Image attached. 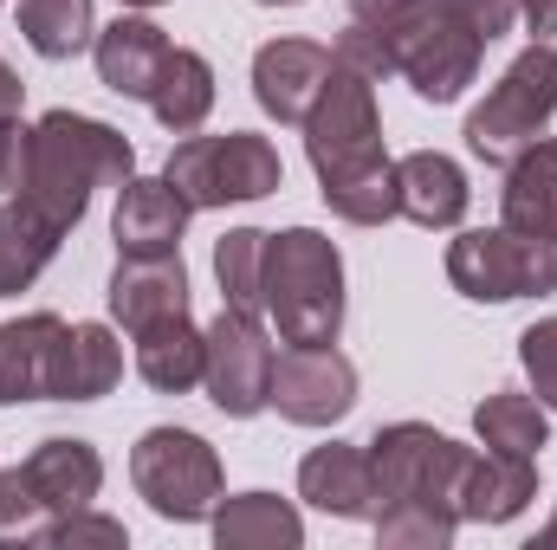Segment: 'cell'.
I'll list each match as a JSON object with an SVG mask.
<instances>
[{
    "label": "cell",
    "mask_w": 557,
    "mask_h": 550,
    "mask_svg": "<svg viewBox=\"0 0 557 550\" xmlns=\"http://www.w3.org/2000/svg\"><path fill=\"white\" fill-rule=\"evenodd\" d=\"M331 59L363 78L403 72L421 104H454L480 78L486 33L460 0H350Z\"/></svg>",
    "instance_id": "1"
},
{
    "label": "cell",
    "mask_w": 557,
    "mask_h": 550,
    "mask_svg": "<svg viewBox=\"0 0 557 550\" xmlns=\"http://www.w3.org/2000/svg\"><path fill=\"white\" fill-rule=\"evenodd\" d=\"M305 155L318 168V195L350 227H383L403 214L396 162L383 155V117H376V78L331 59V78L318 104L305 111Z\"/></svg>",
    "instance_id": "2"
},
{
    "label": "cell",
    "mask_w": 557,
    "mask_h": 550,
    "mask_svg": "<svg viewBox=\"0 0 557 550\" xmlns=\"http://www.w3.org/2000/svg\"><path fill=\"white\" fill-rule=\"evenodd\" d=\"M370 473H376V538L383 545H421L447 550L460 532V473H467V447L421 427V421H396L383 427L370 447Z\"/></svg>",
    "instance_id": "3"
},
{
    "label": "cell",
    "mask_w": 557,
    "mask_h": 550,
    "mask_svg": "<svg viewBox=\"0 0 557 550\" xmlns=\"http://www.w3.org/2000/svg\"><path fill=\"white\" fill-rule=\"evenodd\" d=\"M137 175V149L124 130L98 124V117H78V111H46L33 124V168H26V188L20 201H33L52 227H78L91 195L98 188H124Z\"/></svg>",
    "instance_id": "4"
},
{
    "label": "cell",
    "mask_w": 557,
    "mask_h": 550,
    "mask_svg": "<svg viewBox=\"0 0 557 550\" xmlns=\"http://www.w3.org/2000/svg\"><path fill=\"white\" fill-rule=\"evenodd\" d=\"M267 317L278 343H337L344 330V260L318 227L267 234V278H260Z\"/></svg>",
    "instance_id": "5"
},
{
    "label": "cell",
    "mask_w": 557,
    "mask_h": 550,
    "mask_svg": "<svg viewBox=\"0 0 557 550\" xmlns=\"http://www.w3.org/2000/svg\"><path fill=\"white\" fill-rule=\"evenodd\" d=\"M557 117V46L552 39H532L506 72L499 85L486 91V104L467 117V149L493 168H506L519 149L545 137V124Z\"/></svg>",
    "instance_id": "6"
},
{
    "label": "cell",
    "mask_w": 557,
    "mask_h": 550,
    "mask_svg": "<svg viewBox=\"0 0 557 550\" xmlns=\"http://www.w3.org/2000/svg\"><path fill=\"white\" fill-rule=\"evenodd\" d=\"M162 182L188 208H227V201H267L285 182V162L267 137L227 130V137H182L169 149Z\"/></svg>",
    "instance_id": "7"
},
{
    "label": "cell",
    "mask_w": 557,
    "mask_h": 550,
    "mask_svg": "<svg viewBox=\"0 0 557 550\" xmlns=\"http://www.w3.org/2000/svg\"><path fill=\"white\" fill-rule=\"evenodd\" d=\"M131 479L156 518L201 525L221 505V460L195 427H149L131 453Z\"/></svg>",
    "instance_id": "8"
},
{
    "label": "cell",
    "mask_w": 557,
    "mask_h": 550,
    "mask_svg": "<svg viewBox=\"0 0 557 550\" xmlns=\"http://www.w3.org/2000/svg\"><path fill=\"white\" fill-rule=\"evenodd\" d=\"M447 278L473 304H512L557 291V240H532L512 227H480L447 247Z\"/></svg>",
    "instance_id": "9"
},
{
    "label": "cell",
    "mask_w": 557,
    "mask_h": 550,
    "mask_svg": "<svg viewBox=\"0 0 557 550\" xmlns=\"http://www.w3.org/2000/svg\"><path fill=\"white\" fill-rule=\"evenodd\" d=\"M208 337V363H201V389L227 421H253L260 409H273V343L260 330L253 311L221 304V317L201 330Z\"/></svg>",
    "instance_id": "10"
},
{
    "label": "cell",
    "mask_w": 557,
    "mask_h": 550,
    "mask_svg": "<svg viewBox=\"0 0 557 550\" xmlns=\"http://www.w3.org/2000/svg\"><path fill=\"white\" fill-rule=\"evenodd\" d=\"M273 409L292 427H337L357 409V363L331 343H285L273 357Z\"/></svg>",
    "instance_id": "11"
},
{
    "label": "cell",
    "mask_w": 557,
    "mask_h": 550,
    "mask_svg": "<svg viewBox=\"0 0 557 550\" xmlns=\"http://www.w3.org/2000/svg\"><path fill=\"white\" fill-rule=\"evenodd\" d=\"M188 201L162 182V175H131L117 188V214H111V240L124 260H162L182 253V227H188Z\"/></svg>",
    "instance_id": "12"
},
{
    "label": "cell",
    "mask_w": 557,
    "mask_h": 550,
    "mask_svg": "<svg viewBox=\"0 0 557 550\" xmlns=\"http://www.w3.org/2000/svg\"><path fill=\"white\" fill-rule=\"evenodd\" d=\"M324 78H331V52L318 39H267L253 52V98L278 124H305Z\"/></svg>",
    "instance_id": "13"
},
{
    "label": "cell",
    "mask_w": 557,
    "mask_h": 550,
    "mask_svg": "<svg viewBox=\"0 0 557 550\" xmlns=\"http://www.w3.org/2000/svg\"><path fill=\"white\" fill-rule=\"evenodd\" d=\"M124 383V343L104 324H65L46 370V402H98Z\"/></svg>",
    "instance_id": "14"
},
{
    "label": "cell",
    "mask_w": 557,
    "mask_h": 550,
    "mask_svg": "<svg viewBox=\"0 0 557 550\" xmlns=\"http://www.w3.org/2000/svg\"><path fill=\"white\" fill-rule=\"evenodd\" d=\"M532 499H539V460H525V453H493V447L467 460L460 492H454L460 518H473V525H512Z\"/></svg>",
    "instance_id": "15"
},
{
    "label": "cell",
    "mask_w": 557,
    "mask_h": 550,
    "mask_svg": "<svg viewBox=\"0 0 557 550\" xmlns=\"http://www.w3.org/2000/svg\"><path fill=\"white\" fill-rule=\"evenodd\" d=\"M111 317L137 337L162 317H182L188 311V273H182V253H162V260H124L117 253V273H111Z\"/></svg>",
    "instance_id": "16"
},
{
    "label": "cell",
    "mask_w": 557,
    "mask_h": 550,
    "mask_svg": "<svg viewBox=\"0 0 557 550\" xmlns=\"http://www.w3.org/2000/svg\"><path fill=\"white\" fill-rule=\"evenodd\" d=\"M20 473H26V486L39 492V505H46L52 518L85 512V505L98 499V486H104V460H98V447H91V440H65V434L39 440V447L20 460Z\"/></svg>",
    "instance_id": "17"
},
{
    "label": "cell",
    "mask_w": 557,
    "mask_h": 550,
    "mask_svg": "<svg viewBox=\"0 0 557 550\" xmlns=\"http://www.w3.org/2000/svg\"><path fill=\"white\" fill-rule=\"evenodd\" d=\"M298 499L331 512V518H376V473H370V453L363 447H311L305 466H298Z\"/></svg>",
    "instance_id": "18"
},
{
    "label": "cell",
    "mask_w": 557,
    "mask_h": 550,
    "mask_svg": "<svg viewBox=\"0 0 557 550\" xmlns=\"http://www.w3.org/2000/svg\"><path fill=\"white\" fill-rule=\"evenodd\" d=\"M169 52H175V46H169L162 26H149V20H111V26L91 39L98 85L117 91V98H137V104H149V91H156Z\"/></svg>",
    "instance_id": "19"
},
{
    "label": "cell",
    "mask_w": 557,
    "mask_h": 550,
    "mask_svg": "<svg viewBox=\"0 0 557 550\" xmlns=\"http://www.w3.org/2000/svg\"><path fill=\"white\" fill-rule=\"evenodd\" d=\"M499 227L557 240V137H539L506 162V188H499Z\"/></svg>",
    "instance_id": "20"
},
{
    "label": "cell",
    "mask_w": 557,
    "mask_h": 550,
    "mask_svg": "<svg viewBox=\"0 0 557 550\" xmlns=\"http://www.w3.org/2000/svg\"><path fill=\"white\" fill-rule=\"evenodd\" d=\"M396 195H403V214L416 221V227H460V214H467V175H460V162L454 155H441V149H416V155H403L396 162Z\"/></svg>",
    "instance_id": "21"
},
{
    "label": "cell",
    "mask_w": 557,
    "mask_h": 550,
    "mask_svg": "<svg viewBox=\"0 0 557 550\" xmlns=\"http://www.w3.org/2000/svg\"><path fill=\"white\" fill-rule=\"evenodd\" d=\"M59 330H65V317H52V311L0 324V409L7 402H46V370H52Z\"/></svg>",
    "instance_id": "22"
},
{
    "label": "cell",
    "mask_w": 557,
    "mask_h": 550,
    "mask_svg": "<svg viewBox=\"0 0 557 550\" xmlns=\"http://www.w3.org/2000/svg\"><path fill=\"white\" fill-rule=\"evenodd\" d=\"M201 363H208V337L188 324V311L137 330V376L156 396H188L201 383Z\"/></svg>",
    "instance_id": "23"
},
{
    "label": "cell",
    "mask_w": 557,
    "mask_h": 550,
    "mask_svg": "<svg viewBox=\"0 0 557 550\" xmlns=\"http://www.w3.org/2000/svg\"><path fill=\"white\" fill-rule=\"evenodd\" d=\"M214 545L221 550H298L305 545V518L273 499V492H240L227 505H214Z\"/></svg>",
    "instance_id": "24"
},
{
    "label": "cell",
    "mask_w": 557,
    "mask_h": 550,
    "mask_svg": "<svg viewBox=\"0 0 557 550\" xmlns=\"http://www.w3.org/2000/svg\"><path fill=\"white\" fill-rule=\"evenodd\" d=\"M149 111H156V124L169 137H195L208 124V111H214V65L201 52L175 46L169 65H162V78H156V91H149Z\"/></svg>",
    "instance_id": "25"
},
{
    "label": "cell",
    "mask_w": 557,
    "mask_h": 550,
    "mask_svg": "<svg viewBox=\"0 0 557 550\" xmlns=\"http://www.w3.org/2000/svg\"><path fill=\"white\" fill-rule=\"evenodd\" d=\"M59 240H65V227H52L33 201H7L0 208V298L26 291L33 278L46 273Z\"/></svg>",
    "instance_id": "26"
},
{
    "label": "cell",
    "mask_w": 557,
    "mask_h": 550,
    "mask_svg": "<svg viewBox=\"0 0 557 550\" xmlns=\"http://www.w3.org/2000/svg\"><path fill=\"white\" fill-rule=\"evenodd\" d=\"M473 434H480L493 453H525V460H539V453L552 447L545 402H532V396H512V389H499V396H486V402L473 409Z\"/></svg>",
    "instance_id": "27"
},
{
    "label": "cell",
    "mask_w": 557,
    "mask_h": 550,
    "mask_svg": "<svg viewBox=\"0 0 557 550\" xmlns=\"http://www.w3.org/2000/svg\"><path fill=\"white\" fill-rule=\"evenodd\" d=\"M20 33L39 59H78L98 39L91 0H20Z\"/></svg>",
    "instance_id": "28"
},
{
    "label": "cell",
    "mask_w": 557,
    "mask_h": 550,
    "mask_svg": "<svg viewBox=\"0 0 557 550\" xmlns=\"http://www.w3.org/2000/svg\"><path fill=\"white\" fill-rule=\"evenodd\" d=\"M214 278H221V298L234 304V311H267V298H260V278H267V234L260 227H234V234H221V247H214Z\"/></svg>",
    "instance_id": "29"
},
{
    "label": "cell",
    "mask_w": 557,
    "mask_h": 550,
    "mask_svg": "<svg viewBox=\"0 0 557 550\" xmlns=\"http://www.w3.org/2000/svg\"><path fill=\"white\" fill-rule=\"evenodd\" d=\"M46 525H52V512L39 505V492L26 486V473L7 466L0 473V545H39Z\"/></svg>",
    "instance_id": "30"
},
{
    "label": "cell",
    "mask_w": 557,
    "mask_h": 550,
    "mask_svg": "<svg viewBox=\"0 0 557 550\" xmlns=\"http://www.w3.org/2000/svg\"><path fill=\"white\" fill-rule=\"evenodd\" d=\"M519 363H525V376H532L539 402L557 414V317H539V324L519 337Z\"/></svg>",
    "instance_id": "31"
},
{
    "label": "cell",
    "mask_w": 557,
    "mask_h": 550,
    "mask_svg": "<svg viewBox=\"0 0 557 550\" xmlns=\"http://www.w3.org/2000/svg\"><path fill=\"white\" fill-rule=\"evenodd\" d=\"M39 545H59V550L104 545V550H117V545H124V525H117V518H91V505H85V512H65V518H52Z\"/></svg>",
    "instance_id": "32"
},
{
    "label": "cell",
    "mask_w": 557,
    "mask_h": 550,
    "mask_svg": "<svg viewBox=\"0 0 557 550\" xmlns=\"http://www.w3.org/2000/svg\"><path fill=\"white\" fill-rule=\"evenodd\" d=\"M26 168H33V124H20V111H13V117H0V195H20Z\"/></svg>",
    "instance_id": "33"
},
{
    "label": "cell",
    "mask_w": 557,
    "mask_h": 550,
    "mask_svg": "<svg viewBox=\"0 0 557 550\" xmlns=\"http://www.w3.org/2000/svg\"><path fill=\"white\" fill-rule=\"evenodd\" d=\"M519 13H525L532 39H552L557 33V0H519Z\"/></svg>",
    "instance_id": "34"
},
{
    "label": "cell",
    "mask_w": 557,
    "mask_h": 550,
    "mask_svg": "<svg viewBox=\"0 0 557 550\" xmlns=\"http://www.w3.org/2000/svg\"><path fill=\"white\" fill-rule=\"evenodd\" d=\"M20 98H26V85H20V72L0 59V117H13V111H20Z\"/></svg>",
    "instance_id": "35"
},
{
    "label": "cell",
    "mask_w": 557,
    "mask_h": 550,
    "mask_svg": "<svg viewBox=\"0 0 557 550\" xmlns=\"http://www.w3.org/2000/svg\"><path fill=\"white\" fill-rule=\"evenodd\" d=\"M539 545H545V550H557V512H552V525L539 532Z\"/></svg>",
    "instance_id": "36"
},
{
    "label": "cell",
    "mask_w": 557,
    "mask_h": 550,
    "mask_svg": "<svg viewBox=\"0 0 557 550\" xmlns=\"http://www.w3.org/2000/svg\"><path fill=\"white\" fill-rule=\"evenodd\" d=\"M253 7H298V0H253Z\"/></svg>",
    "instance_id": "37"
},
{
    "label": "cell",
    "mask_w": 557,
    "mask_h": 550,
    "mask_svg": "<svg viewBox=\"0 0 557 550\" xmlns=\"http://www.w3.org/2000/svg\"><path fill=\"white\" fill-rule=\"evenodd\" d=\"M124 7H162V0H124Z\"/></svg>",
    "instance_id": "38"
}]
</instances>
